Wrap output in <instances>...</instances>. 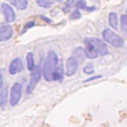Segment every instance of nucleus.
<instances>
[{
    "mask_svg": "<svg viewBox=\"0 0 127 127\" xmlns=\"http://www.w3.org/2000/svg\"><path fill=\"white\" fill-rule=\"evenodd\" d=\"M58 66H59L58 54L54 51H49L46 56V60L43 66V77L45 79V81L47 82L54 81V73H56Z\"/></svg>",
    "mask_w": 127,
    "mask_h": 127,
    "instance_id": "obj_1",
    "label": "nucleus"
},
{
    "mask_svg": "<svg viewBox=\"0 0 127 127\" xmlns=\"http://www.w3.org/2000/svg\"><path fill=\"white\" fill-rule=\"evenodd\" d=\"M102 36L106 43L111 44L114 47H123L125 45L124 38L120 37L118 33H116L113 30H111L110 28H105L102 32Z\"/></svg>",
    "mask_w": 127,
    "mask_h": 127,
    "instance_id": "obj_2",
    "label": "nucleus"
},
{
    "mask_svg": "<svg viewBox=\"0 0 127 127\" xmlns=\"http://www.w3.org/2000/svg\"><path fill=\"white\" fill-rule=\"evenodd\" d=\"M83 42L89 43L91 46L94 47V50L96 51L98 56H106L109 54V50H107L106 43H104L102 39L99 38H95V37H86L83 39Z\"/></svg>",
    "mask_w": 127,
    "mask_h": 127,
    "instance_id": "obj_3",
    "label": "nucleus"
},
{
    "mask_svg": "<svg viewBox=\"0 0 127 127\" xmlns=\"http://www.w3.org/2000/svg\"><path fill=\"white\" fill-rule=\"evenodd\" d=\"M22 96V83L15 82L10 88V96H9V104L12 106H16L21 100Z\"/></svg>",
    "mask_w": 127,
    "mask_h": 127,
    "instance_id": "obj_4",
    "label": "nucleus"
},
{
    "mask_svg": "<svg viewBox=\"0 0 127 127\" xmlns=\"http://www.w3.org/2000/svg\"><path fill=\"white\" fill-rule=\"evenodd\" d=\"M42 75H43V69H42L39 66H37L36 68H35V70H33V72H31L30 82L28 83L27 89H26L27 94H31V93H32L33 89L36 88L37 83L39 82V80H40V77H42Z\"/></svg>",
    "mask_w": 127,
    "mask_h": 127,
    "instance_id": "obj_5",
    "label": "nucleus"
},
{
    "mask_svg": "<svg viewBox=\"0 0 127 127\" xmlns=\"http://www.w3.org/2000/svg\"><path fill=\"white\" fill-rule=\"evenodd\" d=\"M77 69H79V60L74 56H72L66 61V75L73 76L74 74H76Z\"/></svg>",
    "mask_w": 127,
    "mask_h": 127,
    "instance_id": "obj_6",
    "label": "nucleus"
},
{
    "mask_svg": "<svg viewBox=\"0 0 127 127\" xmlns=\"http://www.w3.org/2000/svg\"><path fill=\"white\" fill-rule=\"evenodd\" d=\"M1 12H2V15L7 22H13V21H15L16 15H15V12H14L13 7L10 6L9 3H7V2L1 3Z\"/></svg>",
    "mask_w": 127,
    "mask_h": 127,
    "instance_id": "obj_7",
    "label": "nucleus"
},
{
    "mask_svg": "<svg viewBox=\"0 0 127 127\" xmlns=\"http://www.w3.org/2000/svg\"><path fill=\"white\" fill-rule=\"evenodd\" d=\"M13 27L10 24H2L0 27V42H6L13 37Z\"/></svg>",
    "mask_w": 127,
    "mask_h": 127,
    "instance_id": "obj_8",
    "label": "nucleus"
},
{
    "mask_svg": "<svg viewBox=\"0 0 127 127\" xmlns=\"http://www.w3.org/2000/svg\"><path fill=\"white\" fill-rule=\"evenodd\" d=\"M23 69V65H22V60L20 58H14L13 60L10 61L9 67H8V72L10 75H15L19 72H22Z\"/></svg>",
    "mask_w": 127,
    "mask_h": 127,
    "instance_id": "obj_9",
    "label": "nucleus"
},
{
    "mask_svg": "<svg viewBox=\"0 0 127 127\" xmlns=\"http://www.w3.org/2000/svg\"><path fill=\"white\" fill-rule=\"evenodd\" d=\"M26 61H27V68L28 70L33 72L35 68L37 67V65L35 64V59H33V53L32 52H28L26 54Z\"/></svg>",
    "mask_w": 127,
    "mask_h": 127,
    "instance_id": "obj_10",
    "label": "nucleus"
},
{
    "mask_svg": "<svg viewBox=\"0 0 127 127\" xmlns=\"http://www.w3.org/2000/svg\"><path fill=\"white\" fill-rule=\"evenodd\" d=\"M109 23H110L111 28H113L114 30L119 29V20H118V15L114 12H111L109 14Z\"/></svg>",
    "mask_w": 127,
    "mask_h": 127,
    "instance_id": "obj_11",
    "label": "nucleus"
},
{
    "mask_svg": "<svg viewBox=\"0 0 127 127\" xmlns=\"http://www.w3.org/2000/svg\"><path fill=\"white\" fill-rule=\"evenodd\" d=\"M84 45H86V56H87V58H89V59H95V58L98 57V53H97L96 51L94 50V47L91 46L89 43H86V42H83Z\"/></svg>",
    "mask_w": 127,
    "mask_h": 127,
    "instance_id": "obj_12",
    "label": "nucleus"
},
{
    "mask_svg": "<svg viewBox=\"0 0 127 127\" xmlns=\"http://www.w3.org/2000/svg\"><path fill=\"white\" fill-rule=\"evenodd\" d=\"M73 56L76 58L77 60H84V58L87 57V56H86V50H84L83 47H81V46L76 47V49L74 50Z\"/></svg>",
    "mask_w": 127,
    "mask_h": 127,
    "instance_id": "obj_13",
    "label": "nucleus"
},
{
    "mask_svg": "<svg viewBox=\"0 0 127 127\" xmlns=\"http://www.w3.org/2000/svg\"><path fill=\"white\" fill-rule=\"evenodd\" d=\"M10 3L20 10H24L28 7V1L27 0H19V1H17V0H14V1H12Z\"/></svg>",
    "mask_w": 127,
    "mask_h": 127,
    "instance_id": "obj_14",
    "label": "nucleus"
},
{
    "mask_svg": "<svg viewBox=\"0 0 127 127\" xmlns=\"http://www.w3.org/2000/svg\"><path fill=\"white\" fill-rule=\"evenodd\" d=\"M7 95H8V93H7V88L2 87L1 88V90H0V106L1 107H3L5 106V104H6Z\"/></svg>",
    "mask_w": 127,
    "mask_h": 127,
    "instance_id": "obj_15",
    "label": "nucleus"
},
{
    "mask_svg": "<svg viewBox=\"0 0 127 127\" xmlns=\"http://www.w3.org/2000/svg\"><path fill=\"white\" fill-rule=\"evenodd\" d=\"M64 75H65V73H64V70H63V65L59 64V66H58L57 70H56V73H54V81L61 82L64 79Z\"/></svg>",
    "mask_w": 127,
    "mask_h": 127,
    "instance_id": "obj_16",
    "label": "nucleus"
},
{
    "mask_svg": "<svg viewBox=\"0 0 127 127\" xmlns=\"http://www.w3.org/2000/svg\"><path fill=\"white\" fill-rule=\"evenodd\" d=\"M120 27H121V30L124 31L125 33H127V15H121L120 17Z\"/></svg>",
    "mask_w": 127,
    "mask_h": 127,
    "instance_id": "obj_17",
    "label": "nucleus"
},
{
    "mask_svg": "<svg viewBox=\"0 0 127 127\" xmlns=\"http://www.w3.org/2000/svg\"><path fill=\"white\" fill-rule=\"evenodd\" d=\"M83 73L88 74V75H90V74L94 73V63H88L87 65L83 67Z\"/></svg>",
    "mask_w": 127,
    "mask_h": 127,
    "instance_id": "obj_18",
    "label": "nucleus"
},
{
    "mask_svg": "<svg viewBox=\"0 0 127 127\" xmlns=\"http://www.w3.org/2000/svg\"><path fill=\"white\" fill-rule=\"evenodd\" d=\"M36 3L38 5V6L43 7V8H49V7H51L54 2H53V1H43V0H36Z\"/></svg>",
    "mask_w": 127,
    "mask_h": 127,
    "instance_id": "obj_19",
    "label": "nucleus"
},
{
    "mask_svg": "<svg viewBox=\"0 0 127 127\" xmlns=\"http://www.w3.org/2000/svg\"><path fill=\"white\" fill-rule=\"evenodd\" d=\"M75 7H76V9H87L88 6H87V1L86 0H80V1H76L75 3Z\"/></svg>",
    "mask_w": 127,
    "mask_h": 127,
    "instance_id": "obj_20",
    "label": "nucleus"
},
{
    "mask_svg": "<svg viewBox=\"0 0 127 127\" xmlns=\"http://www.w3.org/2000/svg\"><path fill=\"white\" fill-rule=\"evenodd\" d=\"M69 19L70 20H79V19H81V12L79 9H74V12H72V14H70Z\"/></svg>",
    "mask_w": 127,
    "mask_h": 127,
    "instance_id": "obj_21",
    "label": "nucleus"
},
{
    "mask_svg": "<svg viewBox=\"0 0 127 127\" xmlns=\"http://www.w3.org/2000/svg\"><path fill=\"white\" fill-rule=\"evenodd\" d=\"M32 27H35V21H29V22L24 26V29L22 30V33H24L28 29H30V28H32Z\"/></svg>",
    "mask_w": 127,
    "mask_h": 127,
    "instance_id": "obj_22",
    "label": "nucleus"
},
{
    "mask_svg": "<svg viewBox=\"0 0 127 127\" xmlns=\"http://www.w3.org/2000/svg\"><path fill=\"white\" fill-rule=\"evenodd\" d=\"M100 77H102V75H95V76H90V77H88L87 80H84L83 83H88V82H90V81L98 80V79H100Z\"/></svg>",
    "mask_w": 127,
    "mask_h": 127,
    "instance_id": "obj_23",
    "label": "nucleus"
},
{
    "mask_svg": "<svg viewBox=\"0 0 127 127\" xmlns=\"http://www.w3.org/2000/svg\"><path fill=\"white\" fill-rule=\"evenodd\" d=\"M40 17H42V19H43L44 21H46L47 23H51V22H52V20H50V19H49V17H46V16H44V15H40Z\"/></svg>",
    "mask_w": 127,
    "mask_h": 127,
    "instance_id": "obj_24",
    "label": "nucleus"
},
{
    "mask_svg": "<svg viewBox=\"0 0 127 127\" xmlns=\"http://www.w3.org/2000/svg\"><path fill=\"white\" fill-rule=\"evenodd\" d=\"M95 9H96V7H88L87 8L88 12H93V10H95Z\"/></svg>",
    "mask_w": 127,
    "mask_h": 127,
    "instance_id": "obj_25",
    "label": "nucleus"
},
{
    "mask_svg": "<svg viewBox=\"0 0 127 127\" xmlns=\"http://www.w3.org/2000/svg\"><path fill=\"white\" fill-rule=\"evenodd\" d=\"M126 15H127V9H126Z\"/></svg>",
    "mask_w": 127,
    "mask_h": 127,
    "instance_id": "obj_26",
    "label": "nucleus"
}]
</instances>
